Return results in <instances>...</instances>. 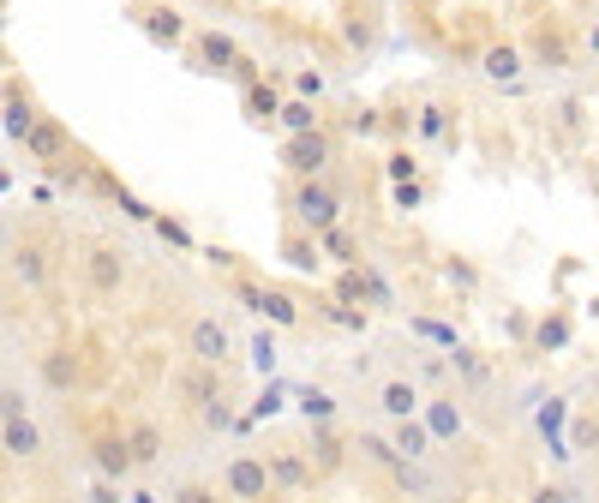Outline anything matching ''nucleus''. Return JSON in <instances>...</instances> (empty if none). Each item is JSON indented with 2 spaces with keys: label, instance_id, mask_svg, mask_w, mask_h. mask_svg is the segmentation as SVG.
Instances as JSON below:
<instances>
[{
  "label": "nucleus",
  "instance_id": "nucleus-1",
  "mask_svg": "<svg viewBox=\"0 0 599 503\" xmlns=\"http://www.w3.org/2000/svg\"><path fill=\"white\" fill-rule=\"evenodd\" d=\"M288 210H294V222H300L306 234H324L330 222H342V198H336L318 174H300V186L288 192Z\"/></svg>",
  "mask_w": 599,
  "mask_h": 503
},
{
  "label": "nucleus",
  "instance_id": "nucleus-2",
  "mask_svg": "<svg viewBox=\"0 0 599 503\" xmlns=\"http://www.w3.org/2000/svg\"><path fill=\"white\" fill-rule=\"evenodd\" d=\"M330 156H336V138H330L324 126L288 132V144H282V162H288L294 174H324V168H330Z\"/></svg>",
  "mask_w": 599,
  "mask_h": 503
},
{
  "label": "nucleus",
  "instance_id": "nucleus-3",
  "mask_svg": "<svg viewBox=\"0 0 599 503\" xmlns=\"http://www.w3.org/2000/svg\"><path fill=\"white\" fill-rule=\"evenodd\" d=\"M234 300H240L246 312L270 318L276 330H294V324H300V300H294V294H282V288H258V282H234Z\"/></svg>",
  "mask_w": 599,
  "mask_h": 503
},
{
  "label": "nucleus",
  "instance_id": "nucleus-4",
  "mask_svg": "<svg viewBox=\"0 0 599 503\" xmlns=\"http://www.w3.org/2000/svg\"><path fill=\"white\" fill-rule=\"evenodd\" d=\"M186 348H192V360H204V366H228V360H234V336H228L222 318H192Z\"/></svg>",
  "mask_w": 599,
  "mask_h": 503
},
{
  "label": "nucleus",
  "instance_id": "nucleus-5",
  "mask_svg": "<svg viewBox=\"0 0 599 503\" xmlns=\"http://www.w3.org/2000/svg\"><path fill=\"white\" fill-rule=\"evenodd\" d=\"M84 282H90V294H120L126 288V252L120 246H90L84 252Z\"/></svg>",
  "mask_w": 599,
  "mask_h": 503
},
{
  "label": "nucleus",
  "instance_id": "nucleus-6",
  "mask_svg": "<svg viewBox=\"0 0 599 503\" xmlns=\"http://www.w3.org/2000/svg\"><path fill=\"white\" fill-rule=\"evenodd\" d=\"M222 492H228V498H270V468H264V456H234V462L222 468Z\"/></svg>",
  "mask_w": 599,
  "mask_h": 503
},
{
  "label": "nucleus",
  "instance_id": "nucleus-7",
  "mask_svg": "<svg viewBox=\"0 0 599 503\" xmlns=\"http://www.w3.org/2000/svg\"><path fill=\"white\" fill-rule=\"evenodd\" d=\"M90 468L108 480V486H120L126 474H132V450H126V438H90Z\"/></svg>",
  "mask_w": 599,
  "mask_h": 503
},
{
  "label": "nucleus",
  "instance_id": "nucleus-8",
  "mask_svg": "<svg viewBox=\"0 0 599 503\" xmlns=\"http://www.w3.org/2000/svg\"><path fill=\"white\" fill-rule=\"evenodd\" d=\"M264 468H270V492H306L312 486V462L300 450H276Z\"/></svg>",
  "mask_w": 599,
  "mask_h": 503
},
{
  "label": "nucleus",
  "instance_id": "nucleus-9",
  "mask_svg": "<svg viewBox=\"0 0 599 503\" xmlns=\"http://www.w3.org/2000/svg\"><path fill=\"white\" fill-rule=\"evenodd\" d=\"M18 144H24V156H30V162H60V156H66V132H60L54 120H42V114L30 120V132H24Z\"/></svg>",
  "mask_w": 599,
  "mask_h": 503
},
{
  "label": "nucleus",
  "instance_id": "nucleus-10",
  "mask_svg": "<svg viewBox=\"0 0 599 503\" xmlns=\"http://www.w3.org/2000/svg\"><path fill=\"white\" fill-rule=\"evenodd\" d=\"M480 72H486L492 84H516V78L528 72V60H522V48H516V42H492V48L480 54Z\"/></svg>",
  "mask_w": 599,
  "mask_h": 503
},
{
  "label": "nucleus",
  "instance_id": "nucleus-11",
  "mask_svg": "<svg viewBox=\"0 0 599 503\" xmlns=\"http://www.w3.org/2000/svg\"><path fill=\"white\" fill-rule=\"evenodd\" d=\"M192 54H198V66H210V72H234V60H240L234 36H222V30H204V36L192 42Z\"/></svg>",
  "mask_w": 599,
  "mask_h": 503
},
{
  "label": "nucleus",
  "instance_id": "nucleus-12",
  "mask_svg": "<svg viewBox=\"0 0 599 503\" xmlns=\"http://www.w3.org/2000/svg\"><path fill=\"white\" fill-rule=\"evenodd\" d=\"M180 396H186L192 408H204V402L228 396V390H222V366H204V360H198V366H192V372L180 378Z\"/></svg>",
  "mask_w": 599,
  "mask_h": 503
},
{
  "label": "nucleus",
  "instance_id": "nucleus-13",
  "mask_svg": "<svg viewBox=\"0 0 599 503\" xmlns=\"http://www.w3.org/2000/svg\"><path fill=\"white\" fill-rule=\"evenodd\" d=\"M126 450H132V468H156L162 462V426L156 420H132Z\"/></svg>",
  "mask_w": 599,
  "mask_h": 503
},
{
  "label": "nucleus",
  "instance_id": "nucleus-14",
  "mask_svg": "<svg viewBox=\"0 0 599 503\" xmlns=\"http://www.w3.org/2000/svg\"><path fill=\"white\" fill-rule=\"evenodd\" d=\"M78 378H84V366H78L72 348H48V354H42V384H48V390H72Z\"/></svg>",
  "mask_w": 599,
  "mask_h": 503
},
{
  "label": "nucleus",
  "instance_id": "nucleus-15",
  "mask_svg": "<svg viewBox=\"0 0 599 503\" xmlns=\"http://www.w3.org/2000/svg\"><path fill=\"white\" fill-rule=\"evenodd\" d=\"M426 432H432V444H450V438H462V408L444 396V402H426V420H420Z\"/></svg>",
  "mask_w": 599,
  "mask_h": 503
},
{
  "label": "nucleus",
  "instance_id": "nucleus-16",
  "mask_svg": "<svg viewBox=\"0 0 599 503\" xmlns=\"http://www.w3.org/2000/svg\"><path fill=\"white\" fill-rule=\"evenodd\" d=\"M378 408H384V414H390V420H408V414H414V408H420V390H414V384H408V378H390V384H384V390H378Z\"/></svg>",
  "mask_w": 599,
  "mask_h": 503
},
{
  "label": "nucleus",
  "instance_id": "nucleus-17",
  "mask_svg": "<svg viewBox=\"0 0 599 503\" xmlns=\"http://www.w3.org/2000/svg\"><path fill=\"white\" fill-rule=\"evenodd\" d=\"M0 444H6L12 456H36V450H42V438H36V426H30L24 414H6V420H0Z\"/></svg>",
  "mask_w": 599,
  "mask_h": 503
},
{
  "label": "nucleus",
  "instance_id": "nucleus-18",
  "mask_svg": "<svg viewBox=\"0 0 599 503\" xmlns=\"http://www.w3.org/2000/svg\"><path fill=\"white\" fill-rule=\"evenodd\" d=\"M318 252H324V258H336V264H360V240H354L342 222H330V228L318 234Z\"/></svg>",
  "mask_w": 599,
  "mask_h": 503
},
{
  "label": "nucleus",
  "instance_id": "nucleus-19",
  "mask_svg": "<svg viewBox=\"0 0 599 503\" xmlns=\"http://www.w3.org/2000/svg\"><path fill=\"white\" fill-rule=\"evenodd\" d=\"M144 30H150L156 42H168V48H180V42H186V18H180L174 6H156V12L144 18Z\"/></svg>",
  "mask_w": 599,
  "mask_h": 503
},
{
  "label": "nucleus",
  "instance_id": "nucleus-20",
  "mask_svg": "<svg viewBox=\"0 0 599 503\" xmlns=\"http://www.w3.org/2000/svg\"><path fill=\"white\" fill-rule=\"evenodd\" d=\"M282 258H288L294 270H318V264H324L318 234H306V228H300V234H288V240H282Z\"/></svg>",
  "mask_w": 599,
  "mask_h": 503
},
{
  "label": "nucleus",
  "instance_id": "nucleus-21",
  "mask_svg": "<svg viewBox=\"0 0 599 503\" xmlns=\"http://www.w3.org/2000/svg\"><path fill=\"white\" fill-rule=\"evenodd\" d=\"M12 270H18V282L42 288V282H48V252H42V246H18V252H12Z\"/></svg>",
  "mask_w": 599,
  "mask_h": 503
},
{
  "label": "nucleus",
  "instance_id": "nucleus-22",
  "mask_svg": "<svg viewBox=\"0 0 599 503\" xmlns=\"http://www.w3.org/2000/svg\"><path fill=\"white\" fill-rule=\"evenodd\" d=\"M360 288H366V306H372V312H390V306H396V288H390L384 270H372L366 258H360Z\"/></svg>",
  "mask_w": 599,
  "mask_h": 503
},
{
  "label": "nucleus",
  "instance_id": "nucleus-23",
  "mask_svg": "<svg viewBox=\"0 0 599 503\" xmlns=\"http://www.w3.org/2000/svg\"><path fill=\"white\" fill-rule=\"evenodd\" d=\"M294 408H300L306 420H336V396L318 390V384H300V390H294Z\"/></svg>",
  "mask_w": 599,
  "mask_h": 503
},
{
  "label": "nucleus",
  "instance_id": "nucleus-24",
  "mask_svg": "<svg viewBox=\"0 0 599 503\" xmlns=\"http://www.w3.org/2000/svg\"><path fill=\"white\" fill-rule=\"evenodd\" d=\"M426 450H432V432H426L414 414H408V420H396V456H414V462H420Z\"/></svg>",
  "mask_w": 599,
  "mask_h": 503
},
{
  "label": "nucleus",
  "instance_id": "nucleus-25",
  "mask_svg": "<svg viewBox=\"0 0 599 503\" xmlns=\"http://www.w3.org/2000/svg\"><path fill=\"white\" fill-rule=\"evenodd\" d=\"M246 354H252V372H258V378H276V366H282V348H276V336H270V330H258Z\"/></svg>",
  "mask_w": 599,
  "mask_h": 503
},
{
  "label": "nucleus",
  "instance_id": "nucleus-26",
  "mask_svg": "<svg viewBox=\"0 0 599 503\" xmlns=\"http://www.w3.org/2000/svg\"><path fill=\"white\" fill-rule=\"evenodd\" d=\"M282 402H288V384H276V378H264V396L252 402V414H246L240 426H252V420H276V414H282Z\"/></svg>",
  "mask_w": 599,
  "mask_h": 503
},
{
  "label": "nucleus",
  "instance_id": "nucleus-27",
  "mask_svg": "<svg viewBox=\"0 0 599 503\" xmlns=\"http://www.w3.org/2000/svg\"><path fill=\"white\" fill-rule=\"evenodd\" d=\"M276 120H282L288 132H306V126H318V108H312V96H300V102H282Z\"/></svg>",
  "mask_w": 599,
  "mask_h": 503
},
{
  "label": "nucleus",
  "instance_id": "nucleus-28",
  "mask_svg": "<svg viewBox=\"0 0 599 503\" xmlns=\"http://www.w3.org/2000/svg\"><path fill=\"white\" fill-rule=\"evenodd\" d=\"M408 330H414V336H426V342H438L444 354H450V348H462V336H456V324H438V318H414Z\"/></svg>",
  "mask_w": 599,
  "mask_h": 503
},
{
  "label": "nucleus",
  "instance_id": "nucleus-29",
  "mask_svg": "<svg viewBox=\"0 0 599 503\" xmlns=\"http://www.w3.org/2000/svg\"><path fill=\"white\" fill-rule=\"evenodd\" d=\"M318 432H312V450H318V468H336L342 462V438L330 432V420H312Z\"/></svg>",
  "mask_w": 599,
  "mask_h": 503
},
{
  "label": "nucleus",
  "instance_id": "nucleus-30",
  "mask_svg": "<svg viewBox=\"0 0 599 503\" xmlns=\"http://www.w3.org/2000/svg\"><path fill=\"white\" fill-rule=\"evenodd\" d=\"M534 54H540V66H552V72H564V66H570V42H564V36H552V30L534 42Z\"/></svg>",
  "mask_w": 599,
  "mask_h": 503
},
{
  "label": "nucleus",
  "instance_id": "nucleus-31",
  "mask_svg": "<svg viewBox=\"0 0 599 503\" xmlns=\"http://www.w3.org/2000/svg\"><path fill=\"white\" fill-rule=\"evenodd\" d=\"M318 312H324L330 324H342V330H366V312H360V306H342L336 294H330V300H318Z\"/></svg>",
  "mask_w": 599,
  "mask_h": 503
},
{
  "label": "nucleus",
  "instance_id": "nucleus-32",
  "mask_svg": "<svg viewBox=\"0 0 599 503\" xmlns=\"http://www.w3.org/2000/svg\"><path fill=\"white\" fill-rule=\"evenodd\" d=\"M246 108H252V120H276L282 102H276V90H264V84L252 78V84H246Z\"/></svg>",
  "mask_w": 599,
  "mask_h": 503
},
{
  "label": "nucleus",
  "instance_id": "nucleus-33",
  "mask_svg": "<svg viewBox=\"0 0 599 503\" xmlns=\"http://www.w3.org/2000/svg\"><path fill=\"white\" fill-rule=\"evenodd\" d=\"M420 138H450V108H444V102H426V108H420Z\"/></svg>",
  "mask_w": 599,
  "mask_h": 503
},
{
  "label": "nucleus",
  "instance_id": "nucleus-34",
  "mask_svg": "<svg viewBox=\"0 0 599 503\" xmlns=\"http://www.w3.org/2000/svg\"><path fill=\"white\" fill-rule=\"evenodd\" d=\"M390 474H396V486H402V492H426V486H432V480L414 468V456H396V462H390Z\"/></svg>",
  "mask_w": 599,
  "mask_h": 503
},
{
  "label": "nucleus",
  "instance_id": "nucleus-35",
  "mask_svg": "<svg viewBox=\"0 0 599 503\" xmlns=\"http://www.w3.org/2000/svg\"><path fill=\"white\" fill-rule=\"evenodd\" d=\"M564 342H570V318H546L534 330V348H564Z\"/></svg>",
  "mask_w": 599,
  "mask_h": 503
},
{
  "label": "nucleus",
  "instance_id": "nucleus-36",
  "mask_svg": "<svg viewBox=\"0 0 599 503\" xmlns=\"http://www.w3.org/2000/svg\"><path fill=\"white\" fill-rule=\"evenodd\" d=\"M198 414H204V432H228V426H234V408H228V396H216V402H204Z\"/></svg>",
  "mask_w": 599,
  "mask_h": 503
},
{
  "label": "nucleus",
  "instance_id": "nucleus-37",
  "mask_svg": "<svg viewBox=\"0 0 599 503\" xmlns=\"http://www.w3.org/2000/svg\"><path fill=\"white\" fill-rule=\"evenodd\" d=\"M390 204H396V210H420V204H426V186H420V180H396Z\"/></svg>",
  "mask_w": 599,
  "mask_h": 503
},
{
  "label": "nucleus",
  "instance_id": "nucleus-38",
  "mask_svg": "<svg viewBox=\"0 0 599 503\" xmlns=\"http://www.w3.org/2000/svg\"><path fill=\"white\" fill-rule=\"evenodd\" d=\"M384 174H390V180H414V174H420L414 150H396V156H384Z\"/></svg>",
  "mask_w": 599,
  "mask_h": 503
},
{
  "label": "nucleus",
  "instance_id": "nucleus-39",
  "mask_svg": "<svg viewBox=\"0 0 599 503\" xmlns=\"http://www.w3.org/2000/svg\"><path fill=\"white\" fill-rule=\"evenodd\" d=\"M30 120H36V108H30V102H12V108H6V132H12V138H24V132H30Z\"/></svg>",
  "mask_w": 599,
  "mask_h": 503
},
{
  "label": "nucleus",
  "instance_id": "nucleus-40",
  "mask_svg": "<svg viewBox=\"0 0 599 503\" xmlns=\"http://www.w3.org/2000/svg\"><path fill=\"white\" fill-rule=\"evenodd\" d=\"M156 222V234L168 240V246H192V234H186V222H168V216H150Z\"/></svg>",
  "mask_w": 599,
  "mask_h": 503
},
{
  "label": "nucleus",
  "instance_id": "nucleus-41",
  "mask_svg": "<svg viewBox=\"0 0 599 503\" xmlns=\"http://www.w3.org/2000/svg\"><path fill=\"white\" fill-rule=\"evenodd\" d=\"M360 450H366L378 468H390V462H396V444H384V438H360Z\"/></svg>",
  "mask_w": 599,
  "mask_h": 503
},
{
  "label": "nucleus",
  "instance_id": "nucleus-42",
  "mask_svg": "<svg viewBox=\"0 0 599 503\" xmlns=\"http://www.w3.org/2000/svg\"><path fill=\"white\" fill-rule=\"evenodd\" d=\"M558 426H564V402H546L540 408V432H558Z\"/></svg>",
  "mask_w": 599,
  "mask_h": 503
},
{
  "label": "nucleus",
  "instance_id": "nucleus-43",
  "mask_svg": "<svg viewBox=\"0 0 599 503\" xmlns=\"http://www.w3.org/2000/svg\"><path fill=\"white\" fill-rule=\"evenodd\" d=\"M294 84H300V96H312V102H318V96H324V78H318V72H300V78H294Z\"/></svg>",
  "mask_w": 599,
  "mask_h": 503
},
{
  "label": "nucleus",
  "instance_id": "nucleus-44",
  "mask_svg": "<svg viewBox=\"0 0 599 503\" xmlns=\"http://www.w3.org/2000/svg\"><path fill=\"white\" fill-rule=\"evenodd\" d=\"M174 498H180V503H204V498H216V492H210V486H180Z\"/></svg>",
  "mask_w": 599,
  "mask_h": 503
}]
</instances>
